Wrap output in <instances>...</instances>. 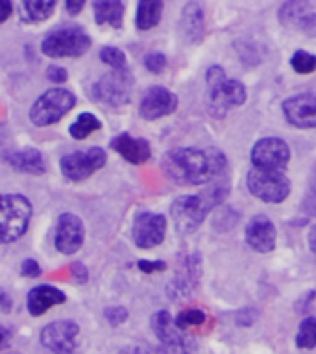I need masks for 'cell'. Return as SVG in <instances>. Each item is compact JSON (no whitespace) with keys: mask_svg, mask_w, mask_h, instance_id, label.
<instances>
[{"mask_svg":"<svg viewBox=\"0 0 316 354\" xmlns=\"http://www.w3.org/2000/svg\"><path fill=\"white\" fill-rule=\"evenodd\" d=\"M161 167L179 186H201L215 180L226 167V154L217 147H181L167 152Z\"/></svg>","mask_w":316,"mask_h":354,"instance_id":"6da1fadb","label":"cell"},{"mask_svg":"<svg viewBox=\"0 0 316 354\" xmlns=\"http://www.w3.org/2000/svg\"><path fill=\"white\" fill-rule=\"evenodd\" d=\"M230 192L228 180L215 182L209 189L198 193V195H184L178 197L170 206V215H172L174 225L179 234H192L201 227L206 221L207 214L224 203Z\"/></svg>","mask_w":316,"mask_h":354,"instance_id":"7a4b0ae2","label":"cell"},{"mask_svg":"<svg viewBox=\"0 0 316 354\" xmlns=\"http://www.w3.org/2000/svg\"><path fill=\"white\" fill-rule=\"evenodd\" d=\"M91 48V37L81 26H63L46 35L41 50L48 58H78Z\"/></svg>","mask_w":316,"mask_h":354,"instance_id":"3957f363","label":"cell"},{"mask_svg":"<svg viewBox=\"0 0 316 354\" xmlns=\"http://www.w3.org/2000/svg\"><path fill=\"white\" fill-rule=\"evenodd\" d=\"M75 106V93H70L69 89L63 87H52L41 95L30 108V121L35 127H50L54 122L61 121Z\"/></svg>","mask_w":316,"mask_h":354,"instance_id":"277c9868","label":"cell"},{"mask_svg":"<svg viewBox=\"0 0 316 354\" xmlns=\"http://www.w3.org/2000/svg\"><path fill=\"white\" fill-rule=\"evenodd\" d=\"M248 192L259 201L270 204H279L290 195V180L283 171L253 167L246 176Z\"/></svg>","mask_w":316,"mask_h":354,"instance_id":"5b68a950","label":"cell"},{"mask_svg":"<svg viewBox=\"0 0 316 354\" xmlns=\"http://www.w3.org/2000/svg\"><path fill=\"white\" fill-rule=\"evenodd\" d=\"M2 243H12L26 232L32 219V203L24 195L2 197Z\"/></svg>","mask_w":316,"mask_h":354,"instance_id":"8992f818","label":"cell"},{"mask_svg":"<svg viewBox=\"0 0 316 354\" xmlns=\"http://www.w3.org/2000/svg\"><path fill=\"white\" fill-rule=\"evenodd\" d=\"M132 87L133 78L128 71H111L92 86L91 97L97 102H102L111 108H119V106H126L130 102Z\"/></svg>","mask_w":316,"mask_h":354,"instance_id":"52a82bcc","label":"cell"},{"mask_svg":"<svg viewBox=\"0 0 316 354\" xmlns=\"http://www.w3.org/2000/svg\"><path fill=\"white\" fill-rule=\"evenodd\" d=\"M150 323H152V330L159 339L157 354H192V343L189 342V337L181 334L167 310L152 315Z\"/></svg>","mask_w":316,"mask_h":354,"instance_id":"ba28073f","label":"cell"},{"mask_svg":"<svg viewBox=\"0 0 316 354\" xmlns=\"http://www.w3.org/2000/svg\"><path fill=\"white\" fill-rule=\"evenodd\" d=\"M244 102H246V87H244L242 82L224 78V80L209 86L207 110L217 119L224 117L231 108L242 106Z\"/></svg>","mask_w":316,"mask_h":354,"instance_id":"9c48e42d","label":"cell"},{"mask_svg":"<svg viewBox=\"0 0 316 354\" xmlns=\"http://www.w3.org/2000/svg\"><path fill=\"white\" fill-rule=\"evenodd\" d=\"M106 160H108V156H106L103 149L91 147L87 151L65 154L61 158V162H59V167H61L63 176H67L69 180L81 182L97 173V171H100L106 165Z\"/></svg>","mask_w":316,"mask_h":354,"instance_id":"30bf717a","label":"cell"},{"mask_svg":"<svg viewBox=\"0 0 316 354\" xmlns=\"http://www.w3.org/2000/svg\"><path fill=\"white\" fill-rule=\"evenodd\" d=\"M250 160L253 162V167L285 171L290 162V149L279 138H263L252 147Z\"/></svg>","mask_w":316,"mask_h":354,"instance_id":"8fae6325","label":"cell"},{"mask_svg":"<svg viewBox=\"0 0 316 354\" xmlns=\"http://www.w3.org/2000/svg\"><path fill=\"white\" fill-rule=\"evenodd\" d=\"M78 334L80 326L75 321H54L41 330V343L54 354H75Z\"/></svg>","mask_w":316,"mask_h":354,"instance_id":"7c38bea8","label":"cell"},{"mask_svg":"<svg viewBox=\"0 0 316 354\" xmlns=\"http://www.w3.org/2000/svg\"><path fill=\"white\" fill-rule=\"evenodd\" d=\"M165 232H167V219L161 214L141 212L133 221L132 238L139 249H152L161 245Z\"/></svg>","mask_w":316,"mask_h":354,"instance_id":"4fadbf2b","label":"cell"},{"mask_svg":"<svg viewBox=\"0 0 316 354\" xmlns=\"http://www.w3.org/2000/svg\"><path fill=\"white\" fill-rule=\"evenodd\" d=\"M178 95L168 91L167 87L152 86L143 93L139 113L146 121H155V119H161V117L174 113L178 110Z\"/></svg>","mask_w":316,"mask_h":354,"instance_id":"5bb4252c","label":"cell"},{"mask_svg":"<svg viewBox=\"0 0 316 354\" xmlns=\"http://www.w3.org/2000/svg\"><path fill=\"white\" fill-rule=\"evenodd\" d=\"M86 239V227L83 221L75 214H61L56 227V238L54 245L63 254H75L81 249Z\"/></svg>","mask_w":316,"mask_h":354,"instance_id":"9a60e30c","label":"cell"},{"mask_svg":"<svg viewBox=\"0 0 316 354\" xmlns=\"http://www.w3.org/2000/svg\"><path fill=\"white\" fill-rule=\"evenodd\" d=\"M288 124L296 128H316V95L299 93L288 97L282 106Z\"/></svg>","mask_w":316,"mask_h":354,"instance_id":"2e32d148","label":"cell"},{"mask_svg":"<svg viewBox=\"0 0 316 354\" xmlns=\"http://www.w3.org/2000/svg\"><path fill=\"white\" fill-rule=\"evenodd\" d=\"M201 260L200 254H190L187 260L184 261V266L179 269L174 280L168 286V295L174 301L178 299H184V297H189L192 291L196 290L198 286V280H200L201 274Z\"/></svg>","mask_w":316,"mask_h":354,"instance_id":"e0dca14e","label":"cell"},{"mask_svg":"<svg viewBox=\"0 0 316 354\" xmlns=\"http://www.w3.org/2000/svg\"><path fill=\"white\" fill-rule=\"evenodd\" d=\"M246 243L261 254L276 249V227L266 215H255L246 225Z\"/></svg>","mask_w":316,"mask_h":354,"instance_id":"ac0fdd59","label":"cell"},{"mask_svg":"<svg viewBox=\"0 0 316 354\" xmlns=\"http://www.w3.org/2000/svg\"><path fill=\"white\" fill-rule=\"evenodd\" d=\"M279 21L305 34H316V12L307 2H285L279 10Z\"/></svg>","mask_w":316,"mask_h":354,"instance_id":"d6986e66","label":"cell"},{"mask_svg":"<svg viewBox=\"0 0 316 354\" xmlns=\"http://www.w3.org/2000/svg\"><path fill=\"white\" fill-rule=\"evenodd\" d=\"M111 147L113 151L119 152L126 162L135 163V165H141V163L148 162L150 156H152V149H150V143L143 138H133L128 132H122L117 138H113L111 141Z\"/></svg>","mask_w":316,"mask_h":354,"instance_id":"ffe728a7","label":"cell"},{"mask_svg":"<svg viewBox=\"0 0 316 354\" xmlns=\"http://www.w3.org/2000/svg\"><path fill=\"white\" fill-rule=\"evenodd\" d=\"M67 301V297L61 290L58 288H54V286L48 284H41L35 286L34 290H30L28 293V312L34 317H39V315L46 314L52 306H56V304H63Z\"/></svg>","mask_w":316,"mask_h":354,"instance_id":"44dd1931","label":"cell"},{"mask_svg":"<svg viewBox=\"0 0 316 354\" xmlns=\"http://www.w3.org/2000/svg\"><path fill=\"white\" fill-rule=\"evenodd\" d=\"M4 160H6L10 167L19 171V173H45V160L41 156V152L37 149H34V147H26V149H21V151L6 152Z\"/></svg>","mask_w":316,"mask_h":354,"instance_id":"7402d4cb","label":"cell"},{"mask_svg":"<svg viewBox=\"0 0 316 354\" xmlns=\"http://www.w3.org/2000/svg\"><path fill=\"white\" fill-rule=\"evenodd\" d=\"M181 32L189 43H200L206 35V15L200 2H187L181 15Z\"/></svg>","mask_w":316,"mask_h":354,"instance_id":"603a6c76","label":"cell"},{"mask_svg":"<svg viewBox=\"0 0 316 354\" xmlns=\"http://www.w3.org/2000/svg\"><path fill=\"white\" fill-rule=\"evenodd\" d=\"M92 10H95V21L97 24L103 26L110 24L111 28H122L124 24V2H92Z\"/></svg>","mask_w":316,"mask_h":354,"instance_id":"cb8c5ba5","label":"cell"},{"mask_svg":"<svg viewBox=\"0 0 316 354\" xmlns=\"http://www.w3.org/2000/svg\"><path fill=\"white\" fill-rule=\"evenodd\" d=\"M163 15V2L157 0H143L137 4V28L146 32L159 24Z\"/></svg>","mask_w":316,"mask_h":354,"instance_id":"d4e9b609","label":"cell"},{"mask_svg":"<svg viewBox=\"0 0 316 354\" xmlns=\"http://www.w3.org/2000/svg\"><path fill=\"white\" fill-rule=\"evenodd\" d=\"M23 10L28 21L41 23V21H46L54 13L56 2L54 0H30V2H23Z\"/></svg>","mask_w":316,"mask_h":354,"instance_id":"484cf974","label":"cell"},{"mask_svg":"<svg viewBox=\"0 0 316 354\" xmlns=\"http://www.w3.org/2000/svg\"><path fill=\"white\" fill-rule=\"evenodd\" d=\"M102 128V122L98 119L97 115H92V113H81L78 119H76L72 124H70V136L75 138V140H86L92 132H97Z\"/></svg>","mask_w":316,"mask_h":354,"instance_id":"4316f807","label":"cell"},{"mask_svg":"<svg viewBox=\"0 0 316 354\" xmlns=\"http://www.w3.org/2000/svg\"><path fill=\"white\" fill-rule=\"evenodd\" d=\"M296 345L299 348L316 347V317H307L302 321L298 334H296Z\"/></svg>","mask_w":316,"mask_h":354,"instance_id":"83f0119b","label":"cell"},{"mask_svg":"<svg viewBox=\"0 0 316 354\" xmlns=\"http://www.w3.org/2000/svg\"><path fill=\"white\" fill-rule=\"evenodd\" d=\"M207 315L201 312V310H198V308H187V310H181L178 314V317L174 319V323H176V326H178L179 330L184 332L187 330L189 326H198L201 325V323H206Z\"/></svg>","mask_w":316,"mask_h":354,"instance_id":"f1b7e54d","label":"cell"},{"mask_svg":"<svg viewBox=\"0 0 316 354\" xmlns=\"http://www.w3.org/2000/svg\"><path fill=\"white\" fill-rule=\"evenodd\" d=\"M290 65L298 75H310L316 71V56L305 50H296L290 58Z\"/></svg>","mask_w":316,"mask_h":354,"instance_id":"f546056e","label":"cell"},{"mask_svg":"<svg viewBox=\"0 0 316 354\" xmlns=\"http://www.w3.org/2000/svg\"><path fill=\"white\" fill-rule=\"evenodd\" d=\"M100 59H102L106 65H110L113 71H128L126 54L122 53L121 48L103 47L102 50H100Z\"/></svg>","mask_w":316,"mask_h":354,"instance_id":"4dcf8cb0","label":"cell"},{"mask_svg":"<svg viewBox=\"0 0 316 354\" xmlns=\"http://www.w3.org/2000/svg\"><path fill=\"white\" fill-rule=\"evenodd\" d=\"M144 67H146L150 73L159 75V73L167 67V58H165V54L161 53L146 54V56H144Z\"/></svg>","mask_w":316,"mask_h":354,"instance_id":"1f68e13d","label":"cell"},{"mask_svg":"<svg viewBox=\"0 0 316 354\" xmlns=\"http://www.w3.org/2000/svg\"><path fill=\"white\" fill-rule=\"evenodd\" d=\"M103 317L108 319L111 326H119L122 323H126L128 310L124 306H110L103 310Z\"/></svg>","mask_w":316,"mask_h":354,"instance_id":"d6a6232c","label":"cell"},{"mask_svg":"<svg viewBox=\"0 0 316 354\" xmlns=\"http://www.w3.org/2000/svg\"><path fill=\"white\" fill-rule=\"evenodd\" d=\"M46 78L54 84H63L67 82L69 75H67V69L65 67H59V65H50L48 69H46Z\"/></svg>","mask_w":316,"mask_h":354,"instance_id":"836d02e7","label":"cell"},{"mask_svg":"<svg viewBox=\"0 0 316 354\" xmlns=\"http://www.w3.org/2000/svg\"><path fill=\"white\" fill-rule=\"evenodd\" d=\"M137 268L141 269L143 273H155V271H165V269H167V263H165V261H159V260H154V261L139 260Z\"/></svg>","mask_w":316,"mask_h":354,"instance_id":"e575fe53","label":"cell"},{"mask_svg":"<svg viewBox=\"0 0 316 354\" xmlns=\"http://www.w3.org/2000/svg\"><path fill=\"white\" fill-rule=\"evenodd\" d=\"M70 274H72V279H75L76 282H80V284H86L87 279H89V271H87V268L81 261L70 263Z\"/></svg>","mask_w":316,"mask_h":354,"instance_id":"d590c367","label":"cell"},{"mask_svg":"<svg viewBox=\"0 0 316 354\" xmlns=\"http://www.w3.org/2000/svg\"><path fill=\"white\" fill-rule=\"evenodd\" d=\"M21 273L24 277H30V279H35L41 274V266L35 260H24L23 266H21Z\"/></svg>","mask_w":316,"mask_h":354,"instance_id":"8d00e7d4","label":"cell"},{"mask_svg":"<svg viewBox=\"0 0 316 354\" xmlns=\"http://www.w3.org/2000/svg\"><path fill=\"white\" fill-rule=\"evenodd\" d=\"M304 208L309 212V214L316 215V178L313 180L309 187V193H307V197L304 201Z\"/></svg>","mask_w":316,"mask_h":354,"instance_id":"74e56055","label":"cell"},{"mask_svg":"<svg viewBox=\"0 0 316 354\" xmlns=\"http://www.w3.org/2000/svg\"><path fill=\"white\" fill-rule=\"evenodd\" d=\"M65 8H67V12L70 13V15H78V13L86 8V2L83 0H69V2H65Z\"/></svg>","mask_w":316,"mask_h":354,"instance_id":"f35d334b","label":"cell"},{"mask_svg":"<svg viewBox=\"0 0 316 354\" xmlns=\"http://www.w3.org/2000/svg\"><path fill=\"white\" fill-rule=\"evenodd\" d=\"M119 354H150V351L144 345H128Z\"/></svg>","mask_w":316,"mask_h":354,"instance_id":"ab89813d","label":"cell"},{"mask_svg":"<svg viewBox=\"0 0 316 354\" xmlns=\"http://www.w3.org/2000/svg\"><path fill=\"white\" fill-rule=\"evenodd\" d=\"M13 13V8H12V2L10 0H4L2 2V17H0V23H6L8 17Z\"/></svg>","mask_w":316,"mask_h":354,"instance_id":"60d3db41","label":"cell"},{"mask_svg":"<svg viewBox=\"0 0 316 354\" xmlns=\"http://www.w3.org/2000/svg\"><path fill=\"white\" fill-rule=\"evenodd\" d=\"M0 301H2V312L8 314V312L12 310V301H10V297H8L6 291H2V293H0Z\"/></svg>","mask_w":316,"mask_h":354,"instance_id":"b9f144b4","label":"cell"},{"mask_svg":"<svg viewBox=\"0 0 316 354\" xmlns=\"http://www.w3.org/2000/svg\"><path fill=\"white\" fill-rule=\"evenodd\" d=\"M0 334H2V342H0V348H6L10 345V330H8L6 326H2L0 328Z\"/></svg>","mask_w":316,"mask_h":354,"instance_id":"7bdbcfd3","label":"cell"},{"mask_svg":"<svg viewBox=\"0 0 316 354\" xmlns=\"http://www.w3.org/2000/svg\"><path fill=\"white\" fill-rule=\"evenodd\" d=\"M309 249L316 254V227L310 228V232H309Z\"/></svg>","mask_w":316,"mask_h":354,"instance_id":"ee69618b","label":"cell"},{"mask_svg":"<svg viewBox=\"0 0 316 354\" xmlns=\"http://www.w3.org/2000/svg\"><path fill=\"white\" fill-rule=\"evenodd\" d=\"M10 354H19V353H10Z\"/></svg>","mask_w":316,"mask_h":354,"instance_id":"f6af8a7d","label":"cell"}]
</instances>
